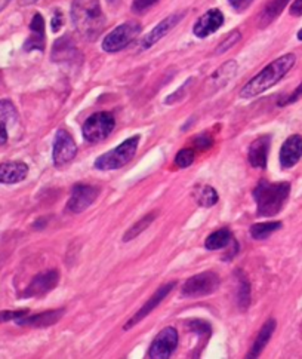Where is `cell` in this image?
<instances>
[{
    "instance_id": "8d00e7d4",
    "label": "cell",
    "mask_w": 302,
    "mask_h": 359,
    "mask_svg": "<svg viewBox=\"0 0 302 359\" xmlns=\"http://www.w3.org/2000/svg\"><path fill=\"white\" fill-rule=\"evenodd\" d=\"M196 145H197V147H200V149H203V147H209V146L212 145V140H211L206 134H202V135H199V137H197Z\"/></svg>"
},
{
    "instance_id": "60d3db41",
    "label": "cell",
    "mask_w": 302,
    "mask_h": 359,
    "mask_svg": "<svg viewBox=\"0 0 302 359\" xmlns=\"http://www.w3.org/2000/svg\"><path fill=\"white\" fill-rule=\"evenodd\" d=\"M298 39H299V41H302V29L298 31Z\"/></svg>"
},
{
    "instance_id": "8992f818",
    "label": "cell",
    "mask_w": 302,
    "mask_h": 359,
    "mask_svg": "<svg viewBox=\"0 0 302 359\" xmlns=\"http://www.w3.org/2000/svg\"><path fill=\"white\" fill-rule=\"evenodd\" d=\"M116 121L112 113L98 112L88 117V121L83 124L82 134L88 142H100L105 140L113 133Z\"/></svg>"
},
{
    "instance_id": "f35d334b",
    "label": "cell",
    "mask_w": 302,
    "mask_h": 359,
    "mask_svg": "<svg viewBox=\"0 0 302 359\" xmlns=\"http://www.w3.org/2000/svg\"><path fill=\"white\" fill-rule=\"evenodd\" d=\"M10 0H0V12H2L8 5H9Z\"/></svg>"
},
{
    "instance_id": "cb8c5ba5",
    "label": "cell",
    "mask_w": 302,
    "mask_h": 359,
    "mask_svg": "<svg viewBox=\"0 0 302 359\" xmlns=\"http://www.w3.org/2000/svg\"><path fill=\"white\" fill-rule=\"evenodd\" d=\"M229 242H232V232H229L228 229H220L206 237V241H204V247H206L208 249L216 251V249L225 248Z\"/></svg>"
},
{
    "instance_id": "4316f807",
    "label": "cell",
    "mask_w": 302,
    "mask_h": 359,
    "mask_svg": "<svg viewBox=\"0 0 302 359\" xmlns=\"http://www.w3.org/2000/svg\"><path fill=\"white\" fill-rule=\"evenodd\" d=\"M154 219H156V214H149V215H146V217H144L141 221L135 223V224L132 226L130 229L125 233L123 241H130V239L137 237L139 233H142L144 230L147 229V227L154 221Z\"/></svg>"
},
{
    "instance_id": "3957f363",
    "label": "cell",
    "mask_w": 302,
    "mask_h": 359,
    "mask_svg": "<svg viewBox=\"0 0 302 359\" xmlns=\"http://www.w3.org/2000/svg\"><path fill=\"white\" fill-rule=\"evenodd\" d=\"M289 193H291V184L289 183L261 182L253 190L258 215L273 217V215L279 214L289 198Z\"/></svg>"
},
{
    "instance_id": "ac0fdd59",
    "label": "cell",
    "mask_w": 302,
    "mask_h": 359,
    "mask_svg": "<svg viewBox=\"0 0 302 359\" xmlns=\"http://www.w3.org/2000/svg\"><path fill=\"white\" fill-rule=\"evenodd\" d=\"M30 30H31V36L29 38V41L24 45V50L26 51H33V50H39L43 51L45 50V20L43 17L39 14H34L31 22H30Z\"/></svg>"
},
{
    "instance_id": "e0dca14e",
    "label": "cell",
    "mask_w": 302,
    "mask_h": 359,
    "mask_svg": "<svg viewBox=\"0 0 302 359\" xmlns=\"http://www.w3.org/2000/svg\"><path fill=\"white\" fill-rule=\"evenodd\" d=\"M29 166L24 162L0 163V184H17L26 180Z\"/></svg>"
},
{
    "instance_id": "277c9868",
    "label": "cell",
    "mask_w": 302,
    "mask_h": 359,
    "mask_svg": "<svg viewBox=\"0 0 302 359\" xmlns=\"http://www.w3.org/2000/svg\"><path fill=\"white\" fill-rule=\"evenodd\" d=\"M139 145V135H134L125 140L119 147L107 152L95 161V168L100 171H113L123 168L132 159H134Z\"/></svg>"
},
{
    "instance_id": "74e56055",
    "label": "cell",
    "mask_w": 302,
    "mask_h": 359,
    "mask_svg": "<svg viewBox=\"0 0 302 359\" xmlns=\"http://www.w3.org/2000/svg\"><path fill=\"white\" fill-rule=\"evenodd\" d=\"M291 15L301 17L302 15V0H295L291 6Z\"/></svg>"
},
{
    "instance_id": "4dcf8cb0",
    "label": "cell",
    "mask_w": 302,
    "mask_h": 359,
    "mask_svg": "<svg viewBox=\"0 0 302 359\" xmlns=\"http://www.w3.org/2000/svg\"><path fill=\"white\" fill-rule=\"evenodd\" d=\"M27 315V310H5L0 312V324L8 321H18Z\"/></svg>"
},
{
    "instance_id": "ffe728a7",
    "label": "cell",
    "mask_w": 302,
    "mask_h": 359,
    "mask_svg": "<svg viewBox=\"0 0 302 359\" xmlns=\"http://www.w3.org/2000/svg\"><path fill=\"white\" fill-rule=\"evenodd\" d=\"M18 119L15 105L9 100H0V146L8 141V126L14 125Z\"/></svg>"
},
{
    "instance_id": "7402d4cb",
    "label": "cell",
    "mask_w": 302,
    "mask_h": 359,
    "mask_svg": "<svg viewBox=\"0 0 302 359\" xmlns=\"http://www.w3.org/2000/svg\"><path fill=\"white\" fill-rule=\"evenodd\" d=\"M274 330H275V321L274 319H269L267 322H265V324L261 328V331L258 332V337H257L255 343H253V346H252L249 358H258L259 356V353L264 351L265 346H267V343L273 337Z\"/></svg>"
},
{
    "instance_id": "5bb4252c",
    "label": "cell",
    "mask_w": 302,
    "mask_h": 359,
    "mask_svg": "<svg viewBox=\"0 0 302 359\" xmlns=\"http://www.w3.org/2000/svg\"><path fill=\"white\" fill-rule=\"evenodd\" d=\"M183 18H184V14H174V15H171V17L165 18L163 21H160V22L157 24V26L146 36V38H144V39L141 41V47H142V50H149V47H151L153 45H156L157 42H159L162 38H165V36H166L169 31H171Z\"/></svg>"
},
{
    "instance_id": "ab89813d",
    "label": "cell",
    "mask_w": 302,
    "mask_h": 359,
    "mask_svg": "<svg viewBox=\"0 0 302 359\" xmlns=\"http://www.w3.org/2000/svg\"><path fill=\"white\" fill-rule=\"evenodd\" d=\"M36 2H38V0H22L24 5H27V3H36Z\"/></svg>"
},
{
    "instance_id": "52a82bcc",
    "label": "cell",
    "mask_w": 302,
    "mask_h": 359,
    "mask_svg": "<svg viewBox=\"0 0 302 359\" xmlns=\"http://www.w3.org/2000/svg\"><path fill=\"white\" fill-rule=\"evenodd\" d=\"M220 278L215 272H203L190 278L181 290V295L188 298L206 297L218 290Z\"/></svg>"
},
{
    "instance_id": "d4e9b609",
    "label": "cell",
    "mask_w": 302,
    "mask_h": 359,
    "mask_svg": "<svg viewBox=\"0 0 302 359\" xmlns=\"http://www.w3.org/2000/svg\"><path fill=\"white\" fill-rule=\"evenodd\" d=\"M196 202L200 207L211 208L216 202H218V193H216L215 189L211 186H203L196 189Z\"/></svg>"
},
{
    "instance_id": "1f68e13d",
    "label": "cell",
    "mask_w": 302,
    "mask_h": 359,
    "mask_svg": "<svg viewBox=\"0 0 302 359\" xmlns=\"http://www.w3.org/2000/svg\"><path fill=\"white\" fill-rule=\"evenodd\" d=\"M157 2H159V0H134V3H132V10L137 12V14H141V12L150 9Z\"/></svg>"
},
{
    "instance_id": "f1b7e54d",
    "label": "cell",
    "mask_w": 302,
    "mask_h": 359,
    "mask_svg": "<svg viewBox=\"0 0 302 359\" xmlns=\"http://www.w3.org/2000/svg\"><path fill=\"white\" fill-rule=\"evenodd\" d=\"M239 306L241 309H248L249 302H250V288H249V284L248 281L241 279L240 281V290H239Z\"/></svg>"
},
{
    "instance_id": "836d02e7",
    "label": "cell",
    "mask_w": 302,
    "mask_h": 359,
    "mask_svg": "<svg viewBox=\"0 0 302 359\" xmlns=\"http://www.w3.org/2000/svg\"><path fill=\"white\" fill-rule=\"evenodd\" d=\"M228 2L236 12H243L252 5L253 0H228Z\"/></svg>"
},
{
    "instance_id": "ba28073f",
    "label": "cell",
    "mask_w": 302,
    "mask_h": 359,
    "mask_svg": "<svg viewBox=\"0 0 302 359\" xmlns=\"http://www.w3.org/2000/svg\"><path fill=\"white\" fill-rule=\"evenodd\" d=\"M176 346H178L176 330L172 327H166L154 337L147 356L151 359H167L171 358V355L175 352Z\"/></svg>"
},
{
    "instance_id": "8fae6325",
    "label": "cell",
    "mask_w": 302,
    "mask_h": 359,
    "mask_svg": "<svg viewBox=\"0 0 302 359\" xmlns=\"http://www.w3.org/2000/svg\"><path fill=\"white\" fill-rule=\"evenodd\" d=\"M58 281H59V272L55 269L39 273L38 277H34V279L30 282L24 295L26 297H42L50 291H52L58 285Z\"/></svg>"
},
{
    "instance_id": "6da1fadb",
    "label": "cell",
    "mask_w": 302,
    "mask_h": 359,
    "mask_svg": "<svg viewBox=\"0 0 302 359\" xmlns=\"http://www.w3.org/2000/svg\"><path fill=\"white\" fill-rule=\"evenodd\" d=\"M296 57L294 54H286L280 58L274 59L271 64H269L264 70H261L259 73L252 78L246 85L241 88L240 97L241 98H253L257 95L265 92L274 87L277 82H280L287 73L295 66Z\"/></svg>"
},
{
    "instance_id": "9c48e42d",
    "label": "cell",
    "mask_w": 302,
    "mask_h": 359,
    "mask_svg": "<svg viewBox=\"0 0 302 359\" xmlns=\"http://www.w3.org/2000/svg\"><path fill=\"white\" fill-rule=\"evenodd\" d=\"M77 146L66 129H58L54 141V150H52V159L55 166H64L70 163L76 158Z\"/></svg>"
},
{
    "instance_id": "7c38bea8",
    "label": "cell",
    "mask_w": 302,
    "mask_h": 359,
    "mask_svg": "<svg viewBox=\"0 0 302 359\" xmlns=\"http://www.w3.org/2000/svg\"><path fill=\"white\" fill-rule=\"evenodd\" d=\"M174 286H175V282H169V284L160 286V288L157 290V291L151 295L150 300H149L146 305H144V306L138 310V312L128 321V324L125 325V330H130L132 327H135V325L138 324V322H141L144 318L149 316V315L153 312V310L165 300V298L167 297V294L174 290Z\"/></svg>"
},
{
    "instance_id": "d6986e66",
    "label": "cell",
    "mask_w": 302,
    "mask_h": 359,
    "mask_svg": "<svg viewBox=\"0 0 302 359\" xmlns=\"http://www.w3.org/2000/svg\"><path fill=\"white\" fill-rule=\"evenodd\" d=\"M66 314L64 309H58V310H47L45 314H39V315H33L30 318H21L17 322L20 325H26V327H34V328H43V327H50L55 322H58L59 319L63 318V315Z\"/></svg>"
},
{
    "instance_id": "83f0119b",
    "label": "cell",
    "mask_w": 302,
    "mask_h": 359,
    "mask_svg": "<svg viewBox=\"0 0 302 359\" xmlns=\"http://www.w3.org/2000/svg\"><path fill=\"white\" fill-rule=\"evenodd\" d=\"M192 162H195V152L190 149L181 150L175 158V163L179 166V168H188V166L192 165Z\"/></svg>"
},
{
    "instance_id": "5b68a950",
    "label": "cell",
    "mask_w": 302,
    "mask_h": 359,
    "mask_svg": "<svg viewBox=\"0 0 302 359\" xmlns=\"http://www.w3.org/2000/svg\"><path fill=\"white\" fill-rule=\"evenodd\" d=\"M141 33V24L137 21H128L120 24L112 33H108L103 41V50L105 52H119L134 42Z\"/></svg>"
},
{
    "instance_id": "d6a6232c",
    "label": "cell",
    "mask_w": 302,
    "mask_h": 359,
    "mask_svg": "<svg viewBox=\"0 0 302 359\" xmlns=\"http://www.w3.org/2000/svg\"><path fill=\"white\" fill-rule=\"evenodd\" d=\"M188 328L195 332H211V325L208 324V322H203L200 319L191 321L188 324Z\"/></svg>"
},
{
    "instance_id": "2e32d148",
    "label": "cell",
    "mask_w": 302,
    "mask_h": 359,
    "mask_svg": "<svg viewBox=\"0 0 302 359\" xmlns=\"http://www.w3.org/2000/svg\"><path fill=\"white\" fill-rule=\"evenodd\" d=\"M270 135H262L252 142L249 147V163L253 168H265L267 166L269 159V152H270Z\"/></svg>"
},
{
    "instance_id": "9a60e30c",
    "label": "cell",
    "mask_w": 302,
    "mask_h": 359,
    "mask_svg": "<svg viewBox=\"0 0 302 359\" xmlns=\"http://www.w3.org/2000/svg\"><path fill=\"white\" fill-rule=\"evenodd\" d=\"M302 158V137H289L280 149V163L283 168H292Z\"/></svg>"
},
{
    "instance_id": "e575fe53",
    "label": "cell",
    "mask_w": 302,
    "mask_h": 359,
    "mask_svg": "<svg viewBox=\"0 0 302 359\" xmlns=\"http://www.w3.org/2000/svg\"><path fill=\"white\" fill-rule=\"evenodd\" d=\"M61 26H63V14L61 10H56L54 17H52V31L56 33L61 30Z\"/></svg>"
},
{
    "instance_id": "f546056e",
    "label": "cell",
    "mask_w": 302,
    "mask_h": 359,
    "mask_svg": "<svg viewBox=\"0 0 302 359\" xmlns=\"http://www.w3.org/2000/svg\"><path fill=\"white\" fill-rule=\"evenodd\" d=\"M239 41H240V33H239L237 30H236V31H232V33H229V34L227 36V39L218 46V50H216V54H221V52L228 51L229 47L234 46V43L239 42Z\"/></svg>"
},
{
    "instance_id": "484cf974",
    "label": "cell",
    "mask_w": 302,
    "mask_h": 359,
    "mask_svg": "<svg viewBox=\"0 0 302 359\" xmlns=\"http://www.w3.org/2000/svg\"><path fill=\"white\" fill-rule=\"evenodd\" d=\"M282 227L280 221H271V223H258L250 227V236L253 239H265L269 237L275 230H279Z\"/></svg>"
},
{
    "instance_id": "4fadbf2b",
    "label": "cell",
    "mask_w": 302,
    "mask_h": 359,
    "mask_svg": "<svg viewBox=\"0 0 302 359\" xmlns=\"http://www.w3.org/2000/svg\"><path fill=\"white\" fill-rule=\"evenodd\" d=\"M222 24V12L220 9H211L197 20V22L195 24V29H192V33H195L197 38L204 39L208 38L209 34H213L216 30H220Z\"/></svg>"
},
{
    "instance_id": "7a4b0ae2",
    "label": "cell",
    "mask_w": 302,
    "mask_h": 359,
    "mask_svg": "<svg viewBox=\"0 0 302 359\" xmlns=\"http://www.w3.org/2000/svg\"><path fill=\"white\" fill-rule=\"evenodd\" d=\"M71 20L79 34L88 41L98 38L105 26V17L98 0H73Z\"/></svg>"
},
{
    "instance_id": "30bf717a",
    "label": "cell",
    "mask_w": 302,
    "mask_h": 359,
    "mask_svg": "<svg viewBox=\"0 0 302 359\" xmlns=\"http://www.w3.org/2000/svg\"><path fill=\"white\" fill-rule=\"evenodd\" d=\"M100 195V190L88 184H76L71 190L67 210L73 214L86 211Z\"/></svg>"
},
{
    "instance_id": "603a6c76",
    "label": "cell",
    "mask_w": 302,
    "mask_h": 359,
    "mask_svg": "<svg viewBox=\"0 0 302 359\" xmlns=\"http://www.w3.org/2000/svg\"><path fill=\"white\" fill-rule=\"evenodd\" d=\"M291 2V0H270L269 5L264 8L259 22H261V27L269 26L271 24L277 17L282 14V10L286 8V5Z\"/></svg>"
},
{
    "instance_id": "d590c367",
    "label": "cell",
    "mask_w": 302,
    "mask_h": 359,
    "mask_svg": "<svg viewBox=\"0 0 302 359\" xmlns=\"http://www.w3.org/2000/svg\"><path fill=\"white\" fill-rule=\"evenodd\" d=\"M299 98H302V82H301V85L294 91V94L291 95V97H289L286 101H283V103H280V104H291V103L298 101Z\"/></svg>"
},
{
    "instance_id": "44dd1931",
    "label": "cell",
    "mask_w": 302,
    "mask_h": 359,
    "mask_svg": "<svg viewBox=\"0 0 302 359\" xmlns=\"http://www.w3.org/2000/svg\"><path fill=\"white\" fill-rule=\"evenodd\" d=\"M75 57H77L76 46L68 36H64V38H61L58 42L54 43V50H52L54 61H71Z\"/></svg>"
}]
</instances>
